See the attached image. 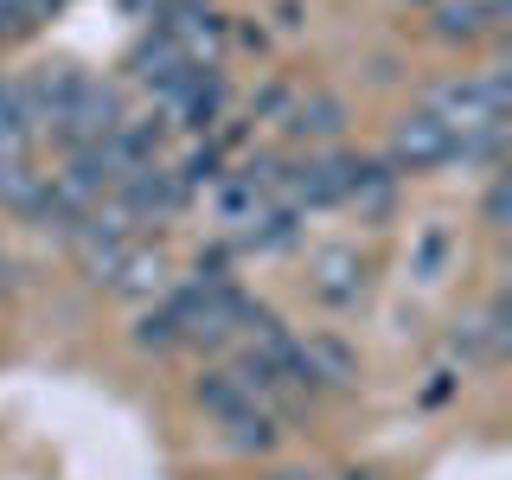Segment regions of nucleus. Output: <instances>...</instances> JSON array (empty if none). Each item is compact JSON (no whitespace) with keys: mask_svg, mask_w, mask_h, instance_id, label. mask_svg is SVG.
Wrapping results in <instances>:
<instances>
[{"mask_svg":"<svg viewBox=\"0 0 512 480\" xmlns=\"http://www.w3.org/2000/svg\"><path fill=\"white\" fill-rule=\"evenodd\" d=\"M192 397H199V410L224 429V442L244 448V455H263V448L282 442L288 404L269 391V384H256L237 359H231V365H212V372L192 384Z\"/></svg>","mask_w":512,"mask_h":480,"instance_id":"obj_1","label":"nucleus"},{"mask_svg":"<svg viewBox=\"0 0 512 480\" xmlns=\"http://www.w3.org/2000/svg\"><path fill=\"white\" fill-rule=\"evenodd\" d=\"M429 116H436L455 141H474V135H493L506 128V77L500 71H480V77H455V84L429 90Z\"/></svg>","mask_w":512,"mask_h":480,"instance_id":"obj_2","label":"nucleus"},{"mask_svg":"<svg viewBox=\"0 0 512 480\" xmlns=\"http://www.w3.org/2000/svg\"><path fill=\"white\" fill-rule=\"evenodd\" d=\"M282 205V167H237L231 180L218 186V224L244 237L263 212Z\"/></svg>","mask_w":512,"mask_h":480,"instance_id":"obj_3","label":"nucleus"},{"mask_svg":"<svg viewBox=\"0 0 512 480\" xmlns=\"http://www.w3.org/2000/svg\"><path fill=\"white\" fill-rule=\"evenodd\" d=\"M461 160V141L448 135V128L429 116V109H416V116L397 122V135H391V167H404V173H436V167H455Z\"/></svg>","mask_w":512,"mask_h":480,"instance_id":"obj_4","label":"nucleus"},{"mask_svg":"<svg viewBox=\"0 0 512 480\" xmlns=\"http://www.w3.org/2000/svg\"><path fill=\"white\" fill-rule=\"evenodd\" d=\"M308 288H314L320 308H333V314L359 308V301H365V256H359V250H346V244L320 250L314 263H308Z\"/></svg>","mask_w":512,"mask_h":480,"instance_id":"obj_5","label":"nucleus"},{"mask_svg":"<svg viewBox=\"0 0 512 480\" xmlns=\"http://www.w3.org/2000/svg\"><path fill=\"white\" fill-rule=\"evenodd\" d=\"M301 372H308V391H346L352 378H359V359H352L346 340H333V333H301Z\"/></svg>","mask_w":512,"mask_h":480,"instance_id":"obj_6","label":"nucleus"},{"mask_svg":"<svg viewBox=\"0 0 512 480\" xmlns=\"http://www.w3.org/2000/svg\"><path fill=\"white\" fill-rule=\"evenodd\" d=\"M500 26H506V0H442L436 7V32L442 39H461V45L493 39Z\"/></svg>","mask_w":512,"mask_h":480,"instance_id":"obj_7","label":"nucleus"},{"mask_svg":"<svg viewBox=\"0 0 512 480\" xmlns=\"http://www.w3.org/2000/svg\"><path fill=\"white\" fill-rule=\"evenodd\" d=\"M455 231L436 218V224H423V231L410 237V276H416V288H442V276L455 269Z\"/></svg>","mask_w":512,"mask_h":480,"instance_id":"obj_8","label":"nucleus"},{"mask_svg":"<svg viewBox=\"0 0 512 480\" xmlns=\"http://www.w3.org/2000/svg\"><path fill=\"white\" fill-rule=\"evenodd\" d=\"M301 141H333L340 135V103H327V96H314V103H301V116L288 122Z\"/></svg>","mask_w":512,"mask_h":480,"instance_id":"obj_9","label":"nucleus"},{"mask_svg":"<svg viewBox=\"0 0 512 480\" xmlns=\"http://www.w3.org/2000/svg\"><path fill=\"white\" fill-rule=\"evenodd\" d=\"M45 7H52V0H0V45L26 39V32L45 20Z\"/></svg>","mask_w":512,"mask_h":480,"instance_id":"obj_10","label":"nucleus"},{"mask_svg":"<svg viewBox=\"0 0 512 480\" xmlns=\"http://www.w3.org/2000/svg\"><path fill=\"white\" fill-rule=\"evenodd\" d=\"M346 480H384V474H346Z\"/></svg>","mask_w":512,"mask_h":480,"instance_id":"obj_11","label":"nucleus"}]
</instances>
